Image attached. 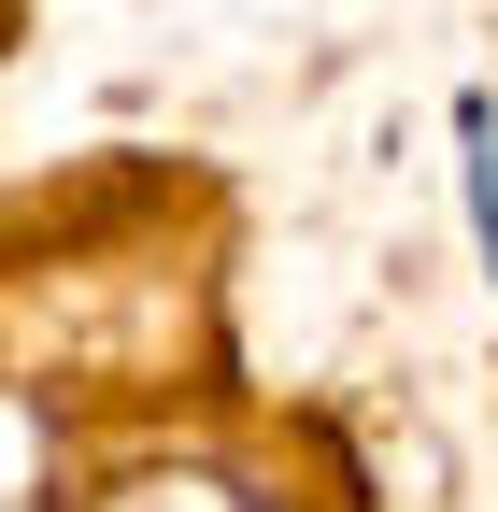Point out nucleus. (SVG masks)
Returning a JSON list of instances; mask_svg holds the SVG:
<instances>
[{
  "label": "nucleus",
  "mask_w": 498,
  "mask_h": 512,
  "mask_svg": "<svg viewBox=\"0 0 498 512\" xmlns=\"http://www.w3.org/2000/svg\"><path fill=\"white\" fill-rule=\"evenodd\" d=\"M456 143H470V228H484V256H498V128L470 114V128H456Z\"/></svg>",
  "instance_id": "f257e3e1"
}]
</instances>
